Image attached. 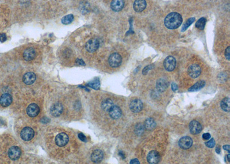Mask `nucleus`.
<instances>
[{
	"label": "nucleus",
	"instance_id": "1",
	"mask_svg": "<svg viewBox=\"0 0 230 164\" xmlns=\"http://www.w3.org/2000/svg\"><path fill=\"white\" fill-rule=\"evenodd\" d=\"M182 22L180 14L177 12L169 13L164 19V25L168 29H174L178 28Z\"/></svg>",
	"mask_w": 230,
	"mask_h": 164
},
{
	"label": "nucleus",
	"instance_id": "2",
	"mask_svg": "<svg viewBox=\"0 0 230 164\" xmlns=\"http://www.w3.org/2000/svg\"><path fill=\"white\" fill-rule=\"evenodd\" d=\"M108 62L109 65L112 67H118L121 64L122 58L118 53H113L110 55Z\"/></svg>",
	"mask_w": 230,
	"mask_h": 164
},
{
	"label": "nucleus",
	"instance_id": "3",
	"mask_svg": "<svg viewBox=\"0 0 230 164\" xmlns=\"http://www.w3.org/2000/svg\"><path fill=\"white\" fill-rule=\"evenodd\" d=\"M34 135H35V132L33 131V129L29 127L24 128L21 131V134H20L21 138L25 141H31L33 138Z\"/></svg>",
	"mask_w": 230,
	"mask_h": 164
},
{
	"label": "nucleus",
	"instance_id": "4",
	"mask_svg": "<svg viewBox=\"0 0 230 164\" xmlns=\"http://www.w3.org/2000/svg\"><path fill=\"white\" fill-rule=\"evenodd\" d=\"M164 66L167 71L172 72L176 67V60L173 57L169 56L164 59Z\"/></svg>",
	"mask_w": 230,
	"mask_h": 164
},
{
	"label": "nucleus",
	"instance_id": "5",
	"mask_svg": "<svg viewBox=\"0 0 230 164\" xmlns=\"http://www.w3.org/2000/svg\"><path fill=\"white\" fill-rule=\"evenodd\" d=\"M201 73V69L200 66L197 64H193L188 67V73L189 76L193 78L196 79L200 76Z\"/></svg>",
	"mask_w": 230,
	"mask_h": 164
},
{
	"label": "nucleus",
	"instance_id": "6",
	"mask_svg": "<svg viewBox=\"0 0 230 164\" xmlns=\"http://www.w3.org/2000/svg\"><path fill=\"white\" fill-rule=\"evenodd\" d=\"M69 136L65 132L60 133L57 135L55 142V144L59 147H63L66 146L69 142Z\"/></svg>",
	"mask_w": 230,
	"mask_h": 164
},
{
	"label": "nucleus",
	"instance_id": "7",
	"mask_svg": "<svg viewBox=\"0 0 230 164\" xmlns=\"http://www.w3.org/2000/svg\"><path fill=\"white\" fill-rule=\"evenodd\" d=\"M100 43L99 40L96 39H90L86 43V50L89 53H93L99 48Z\"/></svg>",
	"mask_w": 230,
	"mask_h": 164
},
{
	"label": "nucleus",
	"instance_id": "8",
	"mask_svg": "<svg viewBox=\"0 0 230 164\" xmlns=\"http://www.w3.org/2000/svg\"><path fill=\"white\" fill-rule=\"evenodd\" d=\"M143 103L139 99H135L132 100L130 104V108L131 111L135 113H138L141 111L143 109Z\"/></svg>",
	"mask_w": 230,
	"mask_h": 164
},
{
	"label": "nucleus",
	"instance_id": "9",
	"mask_svg": "<svg viewBox=\"0 0 230 164\" xmlns=\"http://www.w3.org/2000/svg\"><path fill=\"white\" fill-rule=\"evenodd\" d=\"M193 144V141L189 137H184L181 138L178 142L179 146L184 150L189 149Z\"/></svg>",
	"mask_w": 230,
	"mask_h": 164
},
{
	"label": "nucleus",
	"instance_id": "10",
	"mask_svg": "<svg viewBox=\"0 0 230 164\" xmlns=\"http://www.w3.org/2000/svg\"><path fill=\"white\" fill-rule=\"evenodd\" d=\"M21 154V150L17 146H12L8 151V156L12 160H17L20 158Z\"/></svg>",
	"mask_w": 230,
	"mask_h": 164
},
{
	"label": "nucleus",
	"instance_id": "11",
	"mask_svg": "<svg viewBox=\"0 0 230 164\" xmlns=\"http://www.w3.org/2000/svg\"><path fill=\"white\" fill-rule=\"evenodd\" d=\"M147 160L149 164H158L161 160V156L157 151L153 150L148 154Z\"/></svg>",
	"mask_w": 230,
	"mask_h": 164
},
{
	"label": "nucleus",
	"instance_id": "12",
	"mask_svg": "<svg viewBox=\"0 0 230 164\" xmlns=\"http://www.w3.org/2000/svg\"><path fill=\"white\" fill-rule=\"evenodd\" d=\"M189 130L193 135H196L202 131V125L196 120L192 121L189 124Z\"/></svg>",
	"mask_w": 230,
	"mask_h": 164
},
{
	"label": "nucleus",
	"instance_id": "13",
	"mask_svg": "<svg viewBox=\"0 0 230 164\" xmlns=\"http://www.w3.org/2000/svg\"><path fill=\"white\" fill-rule=\"evenodd\" d=\"M39 106L36 104H31L26 108V113L30 117H35L39 113Z\"/></svg>",
	"mask_w": 230,
	"mask_h": 164
},
{
	"label": "nucleus",
	"instance_id": "14",
	"mask_svg": "<svg viewBox=\"0 0 230 164\" xmlns=\"http://www.w3.org/2000/svg\"><path fill=\"white\" fill-rule=\"evenodd\" d=\"M63 108L62 105L59 103H57L54 104L51 107L50 112L53 116L58 117L63 112Z\"/></svg>",
	"mask_w": 230,
	"mask_h": 164
},
{
	"label": "nucleus",
	"instance_id": "15",
	"mask_svg": "<svg viewBox=\"0 0 230 164\" xmlns=\"http://www.w3.org/2000/svg\"><path fill=\"white\" fill-rule=\"evenodd\" d=\"M12 102V97L8 93L3 94L0 97V104L4 107L11 105Z\"/></svg>",
	"mask_w": 230,
	"mask_h": 164
},
{
	"label": "nucleus",
	"instance_id": "16",
	"mask_svg": "<svg viewBox=\"0 0 230 164\" xmlns=\"http://www.w3.org/2000/svg\"><path fill=\"white\" fill-rule=\"evenodd\" d=\"M108 112H109L110 116L113 119H117L119 118L122 114V112L120 108L118 107L117 105H113L112 108Z\"/></svg>",
	"mask_w": 230,
	"mask_h": 164
},
{
	"label": "nucleus",
	"instance_id": "17",
	"mask_svg": "<svg viewBox=\"0 0 230 164\" xmlns=\"http://www.w3.org/2000/svg\"><path fill=\"white\" fill-rule=\"evenodd\" d=\"M104 157V153L101 150H96L92 153L91 160L94 163H100Z\"/></svg>",
	"mask_w": 230,
	"mask_h": 164
},
{
	"label": "nucleus",
	"instance_id": "18",
	"mask_svg": "<svg viewBox=\"0 0 230 164\" xmlns=\"http://www.w3.org/2000/svg\"><path fill=\"white\" fill-rule=\"evenodd\" d=\"M36 57V52L33 48L29 47L26 49L23 53V58L26 61H30Z\"/></svg>",
	"mask_w": 230,
	"mask_h": 164
},
{
	"label": "nucleus",
	"instance_id": "19",
	"mask_svg": "<svg viewBox=\"0 0 230 164\" xmlns=\"http://www.w3.org/2000/svg\"><path fill=\"white\" fill-rule=\"evenodd\" d=\"M146 5L147 4L145 0H135L133 5V8L136 12H141L145 10Z\"/></svg>",
	"mask_w": 230,
	"mask_h": 164
},
{
	"label": "nucleus",
	"instance_id": "20",
	"mask_svg": "<svg viewBox=\"0 0 230 164\" xmlns=\"http://www.w3.org/2000/svg\"><path fill=\"white\" fill-rule=\"evenodd\" d=\"M36 76L35 73L32 72H28L26 73L23 78V82L26 85H31L35 81Z\"/></svg>",
	"mask_w": 230,
	"mask_h": 164
},
{
	"label": "nucleus",
	"instance_id": "21",
	"mask_svg": "<svg viewBox=\"0 0 230 164\" xmlns=\"http://www.w3.org/2000/svg\"><path fill=\"white\" fill-rule=\"evenodd\" d=\"M124 6V0H112L111 4V9L115 12L120 11Z\"/></svg>",
	"mask_w": 230,
	"mask_h": 164
},
{
	"label": "nucleus",
	"instance_id": "22",
	"mask_svg": "<svg viewBox=\"0 0 230 164\" xmlns=\"http://www.w3.org/2000/svg\"><path fill=\"white\" fill-rule=\"evenodd\" d=\"M168 82L166 79H161L157 81L156 87L159 92H164L168 87Z\"/></svg>",
	"mask_w": 230,
	"mask_h": 164
},
{
	"label": "nucleus",
	"instance_id": "23",
	"mask_svg": "<svg viewBox=\"0 0 230 164\" xmlns=\"http://www.w3.org/2000/svg\"><path fill=\"white\" fill-rule=\"evenodd\" d=\"M205 85V82L204 81H199L198 82H196L195 85L192 86L189 89V92H197L200 90H201L202 88H203L204 86Z\"/></svg>",
	"mask_w": 230,
	"mask_h": 164
},
{
	"label": "nucleus",
	"instance_id": "24",
	"mask_svg": "<svg viewBox=\"0 0 230 164\" xmlns=\"http://www.w3.org/2000/svg\"><path fill=\"white\" fill-rule=\"evenodd\" d=\"M156 125L157 124L154 121L153 119L151 118L147 119L145 121V125H144L145 128L150 131L154 130L155 128Z\"/></svg>",
	"mask_w": 230,
	"mask_h": 164
},
{
	"label": "nucleus",
	"instance_id": "25",
	"mask_svg": "<svg viewBox=\"0 0 230 164\" xmlns=\"http://www.w3.org/2000/svg\"><path fill=\"white\" fill-rule=\"evenodd\" d=\"M113 105V103L112 101V100L111 99H106L103 101L101 104V107L103 110L105 111L108 112L109 110L112 108V106Z\"/></svg>",
	"mask_w": 230,
	"mask_h": 164
},
{
	"label": "nucleus",
	"instance_id": "26",
	"mask_svg": "<svg viewBox=\"0 0 230 164\" xmlns=\"http://www.w3.org/2000/svg\"><path fill=\"white\" fill-rule=\"evenodd\" d=\"M230 98L225 97L220 103V106L224 111H230Z\"/></svg>",
	"mask_w": 230,
	"mask_h": 164
},
{
	"label": "nucleus",
	"instance_id": "27",
	"mask_svg": "<svg viewBox=\"0 0 230 164\" xmlns=\"http://www.w3.org/2000/svg\"><path fill=\"white\" fill-rule=\"evenodd\" d=\"M74 20V16L72 15V14H68V15H66L65 16H64L62 19V23L63 24H70L71 23H72Z\"/></svg>",
	"mask_w": 230,
	"mask_h": 164
},
{
	"label": "nucleus",
	"instance_id": "28",
	"mask_svg": "<svg viewBox=\"0 0 230 164\" xmlns=\"http://www.w3.org/2000/svg\"><path fill=\"white\" fill-rule=\"evenodd\" d=\"M206 22H207L206 19L204 17H202L197 21V23H196V26L198 29L200 30H203L205 26Z\"/></svg>",
	"mask_w": 230,
	"mask_h": 164
},
{
	"label": "nucleus",
	"instance_id": "29",
	"mask_svg": "<svg viewBox=\"0 0 230 164\" xmlns=\"http://www.w3.org/2000/svg\"><path fill=\"white\" fill-rule=\"evenodd\" d=\"M87 86L91 87L92 88L94 89H99V88H100V81H99V79H94L93 82H90L89 84H87Z\"/></svg>",
	"mask_w": 230,
	"mask_h": 164
},
{
	"label": "nucleus",
	"instance_id": "30",
	"mask_svg": "<svg viewBox=\"0 0 230 164\" xmlns=\"http://www.w3.org/2000/svg\"><path fill=\"white\" fill-rule=\"evenodd\" d=\"M195 18H190L189 19V20H187L186 21V23L184 24V26H182V31H185L187 29V28L189 27V26H191V24L195 21Z\"/></svg>",
	"mask_w": 230,
	"mask_h": 164
},
{
	"label": "nucleus",
	"instance_id": "31",
	"mask_svg": "<svg viewBox=\"0 0 230 164\" xmlns=\"http://www.w3.org/2000/svg\"><path fill=\"white\" fill-rule=\"evenodd\" d=\"M205 145L209 147V148H212L215 146V141L213 138H212L211 139H210L209 141H208L207 142L205 143Z\"/></svg>",
	"mask_w": 230,
	"mask_h": 164
},
{
	"label": "nucleus",
	"instance_id": "32",
	"mask_svg": "<svg viewBox=\"0 0 230 164\" xmlns=\"http://www.w3.org/2000/svg\"><path fill=\"white\" fill-rule=\"evenodd\" d=\"M225 58L227 59L228 60H230V47L228 46L226 50H225Z\"/></svg>",
	"mask_w": 230,
	"mask_h": 164
},
{
	"label": "nucleus",
	"instance_id": "33",
	"mask_svg": "<svg viewBox=\"0 0 230 164\" xmlns=\"http://www.w3.org/2000/svg\"><path fill=\"white\" fill-rule=\"evenodd\" d=\"M135 129H136V131H138L136 132L137 134H141L142 132H143V126H142V125H138Z\"/></svg>",
	"mask_w": 230,
	"mask_h": 164
},
{
	"label": "nucleus",
	"instance_id": "34",
	"mask_svg": "<svg viewBox=\"0 0 230 164\" xmlns=\"http://www.w3.org/2000/svg\"><path fill=\"white\" fill-rule=\"evenodd\" d=\"M7 35L5 33L0 34V42L3 43L7 40Z\"/></svg>",
	"mask_w": 230,
	"mask_h": 164
},
{
	"label": "nucleus",
	"instance_id": "35",
	"mask_svg": "<svg viewBox=\"0 0 230 164\" xmlns=\"http://www.w3.org/2000/svg\"><path fill=\"white\" fill-rule=\"evenodd\" d=\"M78 138H79L80 140H81L83 142H86L87 141L86 137L85 136V135H84L82 133H80V134H78Z\"/></svg>",
	"mask_w": 230,
	"mask_h": 164
},
{
	"label": "nucleus",
	"instance_id": "36",
	"mask_svg": "<svg viewBox=\"0 0 230 164\" xmlns=\"http://www.w3.org/2000/svg\"><path fill=\"white\" fill-rule=\"evenodd\" d=\"M211 136L209 133H205L203 135V138L205 140H208L210 139Z\"/></svg>",
	"mask_w": 230,
	"mask_h": 164
},
{
	"label": "nucleus",
	"instance_id": "37",
	"mask_svg": "<svg viewBox=\"0 0 230 164\" xmlns=\"http://www.w3.org/2000/svg\"><path fill=\"white\" fill-rule=\"evenodd\" d=\"M171 89L174 92H176L178 90V86L176 83L171 84Z\"/></svg>",
	"mask_w": 230,
	"mask_h": 164
},
{
	"label": "nucleus",
	"instance_id": "38",
	"mask_svg": "<svg viewBox=\"0 0 230 164\" xmlns=\"http://www.w3.org/2000/svg\"><path fill=\"white\" fill-rule=\"evenodd\" d=\"M151 65L150 66H146V67H145V69H143V74H146L147 73H148V72H149V70H150V67H151Z\"/></svg>",
	"mask_w": 230,
	"mask_h": 164
},
{
	"label": "nucleus",
	"instance_id": "39",
	"mask_svg": "<svg viewBox=\"0 0 230 164\" xmlns=\"http://www.w3.org/2000/svg\"><path fill=\"white\" fill-rule=\"evenodd\" d=\"M76 63L77 64H78L79 65H85V62L82 60V59H77L76 60Z\"/></svg>",
	"mask_w": 230,
	"mask_h": 164
},
{
	"label": "nucleus",
	"instance_id": "40",
	"mask_svg": "<svg viewBox=\"0 0 230 164\" xmlns=\"http://www.w3.org/2000/svg\"><path fill=\"white\" fill-rule=\"evenodd\" d=\"M130 164H140V162H139V160H138V159H132L131 161V162H130Z\"/></svg>",
	"mask_w": 230,
	"mask_h": 164
},
{
	"label": "nucleus",
	"instance_id": "41",
	"mask_svg": "<svg viewBox=\"0 0 230 164\" xmlns=\"http://www.w3.org/2000/svg\"><path fill=\"white\" fill-rule=\"evenodd\" d=\"M223 149L224 150L228 151V153L230 152V145H224L223 146Z\"/></svg>",
	"mask_w": 230,
	"mask_h": 164
},
{
	"label": "nucleus",
	"instance_id": "42",
	"mask_svg": "<svg viewBox=\"0 0 230 164\" xmlns=\"http://www.w3.org/2000/svg\"><path fill=\"white\" fill-rule=\"evenodd\" d=\"M118 154H119V156H120L123 159L125 158V155H124V154L122 151H120L119 153H118Z\"/></svg>",
	"mask_w": 230,
	"mask_h": 164
},
{
	"label": "nucleus",
	"instance_id": "43",
	"mask_svg": "<svg viewBox=\"0 0 230 164\" xmlns=\"http://www.w3.org/2000/svg\"><path fill=\"white\" fill-rule=\"evenodd\" d=\"M216 151L217 154H219L220 152V147L219 146H217L216 148Z\"/></svg>",
	"mask_w": 230,
	"mask_h": 164
},
{
	"label": "nucleus",
	"instance_id": "44",
	"mask_svg": "<svg viewBox=\"0 0 230 164\" xmlns=\"http://www.w3.org/2000/svg\"><path fill=\"white\" fill-rule=\"evenodd\" d=\"M227 159H228V162H230V154H228V155H227Z\"/></svg>",
	"mask_w": 230,
	"mask_h": 164
}]
</instances>
